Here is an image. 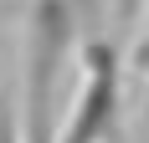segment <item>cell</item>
Returning a JSON list of instances; mask_svg holds the SVG:
<instances>
[{"mask_svg":"<svg viewBox=\"0 0 149 143\" xmlns=\"http://www.w3.org/2000/svg\"><path fill=\"white\" fill-rule=\"evenodd\" d=\"M77 92L52 143H118L123 138V87H118V46L88 36L77 46Z\"/></svg>","mask_w":149,"mask_h":143,"instance_id":"cell-1","label":"cell"},{"mask_svg":"<svg viewBox=\"0 0 149 143\" xmlns=\"http://www.w3.org/2000/svg\"><path fill=\"white\" fill-rule=\"evenodd\" d=\"M0 143H26V133H21V113H15L5 97H0Z\"/></svg>","mask_w":149,"mask_h":143,"instance_id":"cell-2","label":"cell"},{"mask_svg":"<svg viewBox=\"0 0 149 143\" xmlns=\"http://www.w3.org/2000/svg\"><path fill=\"white\" fill-rule=\"evenodd\" d=\"M129 61H134L139 72H149V10H144V26H139V41H134V56Z\"/></svg>","mask_w":149,"mask_h":143,"instance_id":"cell-3","label":"cell"}]
</instances>
